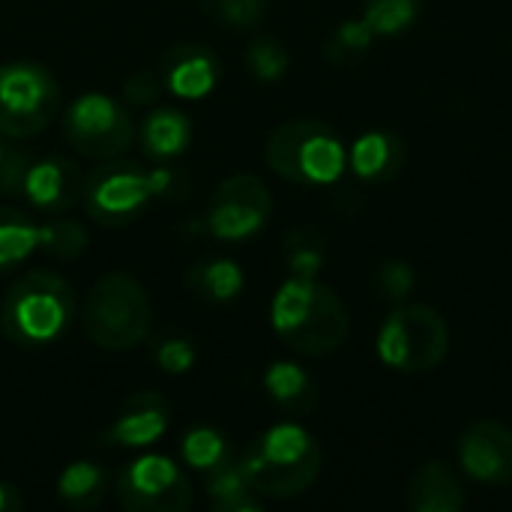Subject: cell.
Returning a JSON list of instances; mask_svg holds the SVG:
<instances>
[{
  "label": "cell",
  "instance_id": "obj_1",
  "mask_svg": "<svg viewBox=\"0 0 512 512\" xmlns=\"http://www.w3.org/2000/svg\"><path fill=\"white\" fill-rule=\"evenodd\" d=\"M273 330L297 354L327 357L342 348L351 333V318L342 297L306 276L288 279L273 297Z\"/></svg>",
  "mask_w": 512,
  "mask_h": 512
},
{
  "label": "cell",
  "instance_id": "obj_2",
  "mask_svg": "<svg viewBox=\"0 0 512 512\" xmlns=\"http://www.w3.org/2000/svg\"><path fill=\"white\" fill-rule=\"evenodd\" d=\"M240 471L258 498L288 501L303 495L321 474L324 453L315 435L297 423H279L261 432L240 456Z\"/></svg>",
  "mask_w": 512,
  "mask_h": 512
},
{
  "label": "cell",
  "instance_id": "obj_3",
  "mask_svg": "<svg viewBox=\"0 0 512 512\" xmlns=\"http://www.w3.org/2000/svg\"><path fill=\"white\" fill-rule=\"evenodd\" d=\"M75 318V291L66 279L36 270L9 285L0 306V330L21 348L57 342Z\"/></svg>",
  "mask_w": 512,
  "mask_h": 512
},
{
  "label": "cell",
  "instance_id": "obj_4",
  "mask_svg": "<svg viewBox=\"0 0 512 512\" xmlns=\"http://www.w3.org/2000/svg\"><path fill=\"white\" fill-rule=\"evenodd\" d=\"M84 333L102 351H132L153 327L147 288L129 273H105L84 300Z\"/></svg>",
  "mask_w": 512,
  "mask_h": 512
},
{
  "label": "cell",
  "instance_id": "obj_5",
  "mask_svg": "<svg viewBox=\"0 0 512 512\" xmlns=\"http://www.w3.org/2000/svg\"><path fill=\"white\" fill-rule=\"evenodd\" d=\"M264 156L279 177L309 186L336 183L348 168V150L336 129L309 117L276 126Z\"/></svg>",
  "mask_w": 512,
  "mask_h": 512
},
{
  "label": "cell",
  "instance_id": "obj_6",
  "mask_svg": "<svg viewBox=\"0 0 512 512\" xmlns=\"http://www.w3.org/2000/svg\"><path fill=\"white\" fill-rule=\"evenodd\" d=\"M450 351V327L441 312L423 303L399 306L381 327L378 354L402 375H426L444 363Z\"/></svg>",
  "mask_w": 512,
  "mask_h": 512
},
{
  "label": "cell",
  "instance_id": "obj_7",
  "mask_svg": "<svg viewBox=\"0 0 512 512\" xmlns=\"http://www.w3.org/2000/svg\"><path fill=\"white\" fill-rule=\"evenodd\" d=\"M60 108L57 78L33 60L0 66V132L9 138L39 135Z\"/></svg>",
  "mask_w": 512,
  "mask_h": 512
},
{
  "label": "cell",
  "instance_id": "obj_8",
  "mask_svg": "<svg viewBox=\"0 0 512 512\" xmlns=\"http://www.w3.org/2000/svg\"><path fill=\"white\" fill-rule=\"evenodd\" d=\"M63 138L90 159H117L132 147L135 123L114 96L81 93L63 114Z\"/></svg>",
  "mask_w": 512,
  "mask_h": 512
},
{
  "label": "cell",
  "instance_id": "obj_9",
  "mask_svg": "<svg viewBox=\"0 0 512 512\" xmlns=\"http://www.w3.org/2000/svg\"><path fill=\"white\" fill-rule=\"evenodd\" d=\"M150 198V177L135 162L105 159V165L84 180V207L90 219H96L105 228L129 225L147 210Z\"/></svg>",
  "mask_w": 512,
  "mask_h": 512
},
{
  "label": "cell",
  "instance_id": "obj_10",
  "mask_svg": "<svg viewBox=\"0 0 512 512\" xmlns=\"http://www.w3.org/2000/svg\"><path fill=\"white\" fill-rule=\"evenodd\" d=\"M117 498L129 512H183L195 495L186 474L168 456H138L117 477Z\"/></svg>",
  "mask_w": 512,
  "mask_h": 512
},
{
  "label": "cell",
  "instance_id": "obj_11",
  "mask_svg": "<svg viewBox=\"0 0 512 512\" xmlns=\"http://www.w3.org/2000/svg\"><path fill=\"white\" fill-rule=\"evenodd\" d=\"M273 213V195L255 174L225 177L204 213V225L216 240L234 243L258 234Z\"/></svg>",
  "mask_w": 512,
  "mask_h": 512
},
{
  "label": "cell",
  "instance_id": "obj_12",
  "mask_svg": "<svg viewBox=\"0 0 512 512\" xmlns=\"http://www.w3.org/2000/svg\"><path fill=\"white\" fill-rule=\"evenodd\" d=\"M459 462L468 471V477L480 483H512V429L495 420L471 423L459 438Z\"/></svg>",
  "mask_w": 512,
  "mask_h": 512
},
{
  "label": "cell",
  "instance_id": "obj_13",
  "mask_svg": "<svg viewBox=\"0 0 512 512\" xmlns=\"http://www.w3.org/2000/svg\"><path fill=\"white\" fill-rule=\"evenodd\" d=\"M219 57L207 45L177 42L162 54L159 78L162 87L177 99H204L219 84Z\"/></svg>",
  "mask_w": 512,
  "mask_h": 512
},
{
  "label": "cell",
  "instance_id": "obj_14",
  "mask_svg": "<svg viewBox=\"0 0 512 512\" xmlns=\"http://www.w3.org/2000/svg\"><path fill=\"white\" fill-rule=\"evenodd\" d=\"M24 198L45 213H63L84 195V177L69 156H42L30 159L24 186Z\"/></svg>",
  "mask_w": 512,
  "mask_h": 512
},
{
  "label": "cell",
  "instance_id": "obj_15",
  "mask_svg": "<svg viewBox=\"0 0 512 512\" xmlns=\"http://www.w3.org/2000/svg\"><path fill=\"white\" fill-rule=\"evenodd\" d=\"M171 426V405L162 393L144 390L123 402L120 417L105 432V444L114 447H150Z\"/></svg>",
  "mask_w": 512,
  "mask_h": 512
},
{
  "label": "cell",
  "instance_id": "obj_16",
  "mask_svg": "<svg viewBox=\"0 0 512 512\" xmlns=\"http://www.w3.org/2000/svg\"><path fill=\"white\" fill-rule=\"evenodd\" d=\"M135 132H138V144H141L144 156L156 159V162H168V159L183 156L195 138L192 117L174 105L147 108V114Z\"/></svg>",
  "mask_w": 512,
  "mask_h": 512
},
{
  "label": "cell",
  "instance_id": "obj_17",
  "mask_svg": "<svg viewBox=\"0 0 512 512\" xmlns=\"http://www.w3.org/2000/svg\"><path fill=\"white\" fill-rule=\"evenodd\" d=\"M405 501L414 512H459L468 507V492L450 465L432 459L414 471Z\"/></svg>",
  "mask_w": 512,
  "mask_h": 512
},
{
  "label": "cell",
  "instance_id": "obj_18",
  "mask_svg": "<svg viewBox=\"0 0 512 512\" xmlns=\"http://www.w3.org/2000/svg\"><path fill=\"white\" fill-rule=\"evenodd\" d=\"M348 165L357 177L369 183H387L405 165V144L396 132H384V129L366 132L354 141L348 153Z\"/></svg>",
  "mask_w": 512,
  "mask_h": 512
},
{
  "label": "cell",
  "instance_id": "obj_19",
  "mask_svg": "<svg viewBox=\"0 0 512 512\" xmlns=\"http://www.w3.org/2000/svg\"><path fill=\"white\" fill-rule=\"evenodd\" d=\"M186 285L201 300L231 303L243 291L246 279H243V267L237 261H231V258H210V261H201V264L189 267Z\"/></svg>",
  "mask_w": 512,
  "mask_h": 512
},
{
  "label": "cell",
  "instance_id": "obj_20",
  "mask_svg": "<svg viewBox=\"0 0 512 512\" xmlns=\"http://www.w3.org/2000/svg\"><path fill=\"white\" fill-rule=\"evenodd\" d=\"M207 501L219 512H255L261 510V498L243 477L237 462H225L207 471Z\"/></svg>",
  "mask_w": 512,
  "mask_h": 512
},
{
  "label": "cell",
  "instance_id": "obj_21",
  "mask_svg": "<svg viewBox=\"0 0 512 512\" xmlns=\"http://www.w3.org/2000/svg\"><path fill=\"white\" fill-rule=\"evenodd\" d=\"M264 387L279 408L294 414H303L318 402V390L312 378L297 363H273L264 375Z\"/></svg>",
  "mask_w": 512,
  "mask_h": 512
},
{
  "label": "cell",
  "instance_id": "obj_22",
  "mask_svg": "<svg viewBox=\"0 0 512 512\" xmlns=\"http://www.w3.org/2000/svg\"><path fill=\"white\" fill-rule=\"evenodd\" d=\"M39 249V225L15 207H0V270L21 264Z\"/></svg>",
  "mask_w": 512,
  "mask_h": 512
},
{
  "label": "cell",
  "instance_id": "obj_23",
  "mask_svg": "<svg viewBox=\"0 0 512 512\" xmlns=\"http://www.w3.org/2000/svg\"><path fill=\"white\" fill-rule=\"evenodd\" d=\"M57 495L66 507L93 510L105 498V471L93 462H72L57 480Z\"/></svg>",
  "mask_w": 512,
  "mask_h": 512
},
{
  "label": "cell",
  "instance_id": "obj_24",
  "mask_svg": "<svg viewBox=\"0 0 512 512\" xmlns=\"http://www.w3.org/2000/svg\"><path fill=\"white\" fill-rule=\"evenodd\" d=\"M183 462L195 471H213L219 465H225L231 459V447L225 441L222 432L210 429V426H198L183 438Z\"/></svg>",
  "mask_w": 512,
  "mask_h": 512
},
{
  "label": "cell",
  "instance_id": "obj_25",
  "mask_svg": "<svg viewBox=\"0 0 512 512\" xmlns=\"http://www.w3.org/2000/svg\"><path fill=\"white\" fill-rule=\"evenodd\" d=\"M426 0H363V21L375 36H393L414 24Z\"/></svg>",
  "mask_w": 512,
  "mask_h": 512
},
{
  "label": "cell",
  "instance_id": "obj_26",
  "mask_svg": "<svg viewBox=\"0 0 512 512\" xmlns=\"http://www.w3.org/2000/svg\"><path fill=\"white\" fill-rule=\"evenodd\" d=\"M372 39H375V30H372L363 18H360V21H345V24H339V27L330 33V39L324 42V57H327L330 63H339V66L354 63L357 57H363V54L369 51Z\"/></svg>",
  "mask_w": 512,
  "mask_h": 512
},
{
  "label": "cell",
  "instance_id": "obj_27",
  "mask_svg": "<svg viewBox=\"0 0 512 512\" xmlns=\"http://www.w3.org/2000/svg\"><path fill=\"white\" fill-rule=\"evenodd\" d=\"M246 66H249V72H252L261 84H276V81L288 72L291 57H288V51L282 48V42H276L273 36L258 33V36L249 42V48H246Z\"/></svg>",
  "mask_w": 512,
  "mask_h": 512
},
{
  "label": "cell",
  "instance_id": "obj_28",
  "mask_svg": "<svg viewBox=\"0 0 512 512\" xmlns=\"http://www.w3.org/2000/svg\"><path fill=\"white\" fill-rule=\"evenodd\" d=\"M39 246H45L48 255L60 261H69L87 249V231L75 219H57V222L39 225Z\"/></svg>",
  "mask_w": 512,
  "mask_h": 512
},
{
  "label": "cell",
  "instance_id": "obj_29",
  "mask_svg": "<svg viewBox=\"0 0 512 512\" xmlns=\"http://www.w3.org/2000/svg\"><path fill=\"white\" fill-rule=\"evenodd\" d=\"M285 249H288V264H291L294 276L315 279V273L324 264V237L312 228H297L288 234Z\"/></svg>",
  "mask_w": 512,
  "mask_h": 512
},
{
  "label": "cell",
  "instance_id": "obj_30",
  "mask_svg": "<svg viewBox=\"0 0 512 512\" xmlns=\"http://www.w3.org/2000/svg\"><path fill=\"white\" fill-rule=\"evenodd\" d=\"M198 6L231 27H258L267 15V0H198Z\"/></svg>",
  "mask_w": 512,
  "mask_h": 512
},
{
  "label": "cell",
  "instance_id": "obj_31",
  "mask_svg": "<svg viewBox=\"0 0 512 512\" xmlns=\"http://www.w3.org/2000/svg\"><path fill=\"white\" fill-rule=\"evenodd\" d=\"M153 357H156V366L168 375H186L195 366V348L189 339H180V336L162 339L156 345Z\"/></svg>",
  "mask_w": 512,
  "mask_h": 512
},
{
  "label": "cell",
  "instance_id": "obj_32",
  "mask_svg": "<svg viewBox=\"0 0 512 512\" xmlns=\"http://www.w3.org/2000/svg\"><path fill=\"white\" fill-rule=\"evenodd\" d=\"M162 90L165 87H162L159 72H150V69L135 72L123 81V99H126V105H135V108H153L159 102Z\"/></svg>",
  "mask_w": 512,
  "mask_h": 512
},
{
  "label": "cell",
  "instance_id": "obj_33",
  "mask_svg": "<svg viewBox=\"0 0 512 512\" xmlns=\"http://www.w3.org/2000/svg\"><path fill=\"white\" fill-rule=\"evenodd\" d=\"M375 285L387 300L399 303L414 291V270L405 261H387V264H381V270L375 276Z\"/></svg>",
  "mask_w": 512,
  "mask_h": 512
},
{
  "label": "cell",
  "instance_id": "obj_34",
  "mask_svg": "<svg viewBox=\"0 0 512 512\" xmlns=\"http://www.w3.org/2000/svg\"><path fill=\"white\" fill-rule=\"evenodd\" d=\"M30 156L21 153L18 147H6L3 159H0V192L3 195H15L24 186V174H27Z\"/></svg>",
  "mask_w": 512,
  "mask_h": 512
},
{
  "label": "cell",
  "instance_id": "obj_35",
  "mask_svg": "<svg viewBox=\"0 0 512 512\" xmlns=\"http://www.w3.org/2000/svg\"><path fill=\"white\" fill-rule=\"evenodd\" d=\"M21 510V498L12 486L0 483V512H15Z\"/></svg>",
  "mask_w": 512,
  "mask_h": 512
},
{
  "label": "cell",
  "instance_id": "obj_36",
  "mask_svg": "<svg viewBox=\"0 0 512 512\" xmlns=\"http://www.w3.org/2000/svg\"><path fill=\"white\" fill-rule=\"evenodd\" d=\"M6 147H9V144H3V132H0V159H3V153H6Z\"/></svg>",
  "mask_w": 512,
  "mask_h": 512
}]
</instances>
